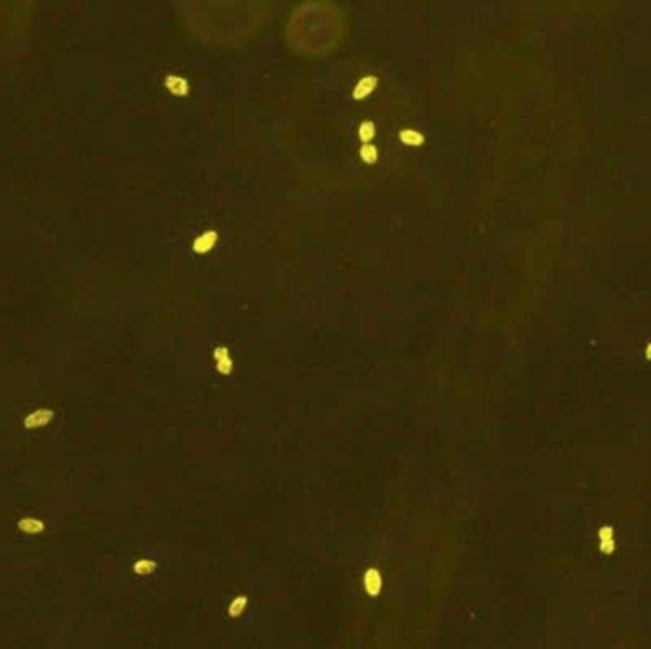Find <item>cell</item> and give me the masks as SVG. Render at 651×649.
Masks as SVG:
<instances>
[{
	"mask_svg": "<svg viewBox=\"0 0 651 649\" xmlns=\"http://www.w3.org/2000/svg\"><path fill=\"white\" fill-rule=\"evenodd\" d=\"M215 360H217V369H219L221 373H229V371H231V365H233V362H231L229 350H227L225 347H221V348H215Z\"/></svg>",
	"mask_w": 651,
	"mask_h": 649,
	"instance_id": "obj_7",
	"label": "cell"
},
{
	"mask_svg": "<svg viewBox=\"0 0 651 649\" xmlns=\"http://www.w3.org/2000/svg\"><path fill=\"white\" fill-rule=\"evenodd\" d=\"M646 356H648V360H651V343L648 345V350H646Z\"/></svg>",
	"mask_w": 651,
	"mask_h": 649,
	"instance_id": "obj_14",
	"label": "cell"
},
{
	"mask_svg": "<svg viewBox=\"0 0 651 649\" xmlns=\"http://www.w3.org/2000/svg\"><path fill=\"white\" fill-rule=\"evenodd\" d=\"M17 529H19L21 533H27V535H40V533L46 529V523H44L40 518L25 516V518L17 520Z\"/></svg>",
	"mask_w": 651,
	"mask_h": 649,
	"instance_id": "obj_2",
	"label": "cell"
},
{
	"mask_svg": "<svg viewBox=\"0 0 651 649\" xmlns=\"http://www.w3.org/2000/svg\"><path fill=\"white\" fill-rule=\"evenodd\" d=\"M157 570V564L153 562V560H139V562H135V566H133V571L137 573V575H149V573H153Z\"/></svg>",
	"mask_w": 651,
	"mask_h": 649,
	"instance_id": "obj_12",
	"label": "cell"
},
{
	"mask_svg": "<svg viewBox=\"0 0 651 649\" xmlns=\"http://www.w3.org/2000/svg\"><path fill=\"white\" fill-rule=\"evenodd\" d=\"M358 137L364 141V143H371V139L375 137V126L371 122H362L360 128H358Z\"/></svg>",
	"mask_w": 651,
	"mask_h": 649,
	"instance_id": "obj_11",
	"label": "cell"
},
{
	"mask_svg": "<svg viewBox=\"0 0 651 649\" xmlns=\"http://www.w3.org/2000/svg\"><path fill=\"white\" fill-rule=\"evenodd\" d=\"M166 88H168L172 94L179 95V97H183V95L189 94V84H187V80H185V78H179V77L166 78Z\"/></svg>",
	"mask_w": 651,
	"mask_h": 649,
	"instance_id": "obj_5",
	"label": "cell"
},
{
	"mask_svg": "<svg viewBox=\"0 0 651 649\" xmlns=\"http://www.w3.org/2000/svg\"><path fill=\"white\" fill-rule=\"evenodd\" d=\"M600 539H602V552H613V531L609 527L600 529Z\"/></svg>",
	"mask_w": 651,
	"mask_h": 649,
	"instance_id": "obj_10",
	"label": "cell"
},
{
	"mask_svg": "<svg viewBox=\"0 0 651 649\" xmlns=\"http://www.w3.org/2000/svg\"><path fill=\"white\" fill-rule=\"evenodd\" d=\"M400 141L410 147H419L425 143V135L415 130H402L400 131Z\"/></svg>",
	"mask_w": 651,
	"mask_h": 649,
	"instance_id": "obj_6",
	"label": "cell"
},
{
	"mask_svg": "<svg viewBox=\"0 0 651 649\" xmlns=\"http://www.w3.org/2000/svg\"><path fill=\"white\" fill-rule=\"evenodd\" d=\"M379 588H381V577H379V573L375 571V570H369V571L365 573V590L371 596H375L379 592Z\"/></svg>",
	"mask_w": 651,
	"mask_h": 649,
	"instance_id": "obj_8",
	"label": "cell"
},
{
	"mask_svg": "<svg viewBox=\"0 0 651 649\" xmlns=\"http://www.w3.org/2000/svg\"><path fill=\"white\" fill-rule=\"evenodd\" d=\"M217 233L215 231H208V233H204V234H200L196 240H194V244H192V250L196 252V253H208L209 250L215 246V242H217Z\"/></svg>",
	"mask_w": 651,
	"mask_h": 649,
	"instance_id": "obj_4",
	"label": "cell"
},
{
	"mask_svg": "<svg viewBox=\"0 0 651 649\" xmlns=\"http://www.w3.org/2000/svg\"><path fill=\"white\" fill-rule=\"evenodd\" d=\"M377 88V78L375 77H364L356 86H354V90H352V97L354 99H365L373 90Z\"/></svg>",
	"mask_w": 651,
	"mask_h": 649,
	"instance_id": "obj_3",
	"label": "cell"
},
{
	"mask_svg": "<svg viewBox=\"0 0 651 649\" xmlns=\"http://www.w3.org/2000/svg\"><path fill=\"white\" fill-rule=\"evenodd\" d=\"M360 158L364 160L365 164H375L377 158H379V153H377V147L373 143H364L360 147Z\"/></svg>",
	"mask_w": 651,
	"mask_h": 649,
	"instance_id": "obj_9",
	"label": "cell"
},
{
	"mask_svg": "<svg viewBox=\"0 0 651 649\" xmlns=\"http://www.w3.org/2000/svg\"><path fill=\"white\" fill-rule=\"evenodd\" d=\"M244 605H246V598H238V600H235V602L231 603V615H240L242 609H244Z\"/></svg>",
	"mask_w": 651,
	"mask_h": 649,
	"instance_id": "obj_13",
	"label": "cell"
},
{
	"mask_svg": "<svg viewBox=\"0 0 651 649\" xmlns=\"http://www.w3.org/2000/svg\"><path fill=\"white\" fill-rule=\"evenodd\" d=\"M53 417H55L53 410H50V408H40V410L31 412V413L23 419V427L29 428V430L42 428V427H48V425L52 423Z\"/></svg>",
	"mask_w": 651,
	"mask_h": 649,
	"instance_id": "obj_1",
	"label": "cell"
}]
</instances>
